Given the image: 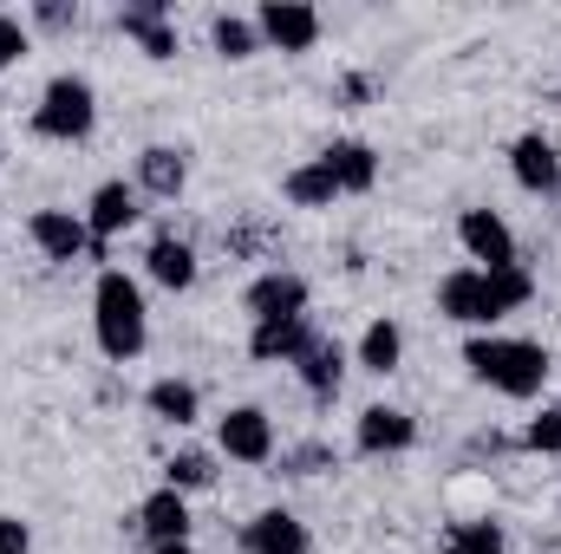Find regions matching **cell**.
I'll list each match as a JSON object with an SVG mask.
<instances>
[{
  "mask_svg": "<svg viewBox=\"0 0 561 554\" xmlns=\"http://www.w3.org/2000/svg\"><path fill=\"white\" fill-rule=\"evenodd\" d=\"M444 554H510V535H503V522L470 516V522H450L444 529Z\"/></svg>",
  "mask_w": 561,
  "mask_h": 554,
  "instance_id": "cb8c5ba5",
  "label": "cell"
},
{
  "mask_svg": "<svg viewBox=\"0 0 561 554\" xmlns=\"http://www.w3.org/2000/svg\"><path fill=\"white\" fill-rule=\"evenodd\" d=\"M353 366H359V372H373V379H392V372L405 366V326L379 313V320L359 333V346H353Z\"/></svg>",
  "mask_w": 561,
  "mask_h": 554,
  "instance_id": "ffe728a7",
  "label": "cell"
},
{
  "mask_svg": "<svg viewBox=\"0 0 561 554\" xmlns=\"http://www.w3.org/2000/svg\"><path fill=\"white\" fill-rule=\"evenodd\" d=\"M0 554H33V529L20 516H0Z\"/></svg>",
  "mask_w": 561,
  "mask_h": 554,
  "instance_id": "4dcf8cb0",
  "label": "cell"
},
{
  "mask_svg": "<svg viewBox=\"0 0 561 554\" xmlns=\"http://www.w3.org/2000/svg\"><path fill=\"white\" fill-rule=\"evenodd\" d=\"M190 183V157L176 143H150L138 150V196H157V203H176Z\"/></svg>",
  "mask_w": 561,
  "mask_h": 554,
  "instance_id": "d6986e66",
  "label": "cell"
},
{
  "mask_svg": "<svg viewBox=\"0 0 561 554\" xmlns=\"http://www.w3.org/2000/svg\"><path fill=\"white\" fill-rule=\"evenodd\" d=\"M327 470H340V450L327 443V437H307V443H287L280 450V476H327Z\"/></svg>",
  "mask_w": 561,
  "mask_h": 554,
  "instance_id": "4316f807",
  "label": "cell"
},
{
  "mask_svg": "<svg viewBox=\"0 0 561 554\" xmlns=\"http://www.w3.org/2000/svg\"><path fill=\"white\" fill-rule=\"evenodd\" d=\"M92 339L112 366H131L150 346V307L125 268H99V280H92Z\"/></svg>",
  "mask_w": 561,
  "mask_h": 554,
  "instance_id": "3957f363",
  "label": "cell"
},
{
  "mask_svg": "<svg viewBox=\"0 0 561 554\" xmlns=\"http://www.w3.org/2000/svg\"><path fill=\"white\" fill-rule=\"evenodd\" d=\"M190 496H176V489H150L138 503V535L150 549H170V542H190Z\"/></svg>",
  "mask_w": 561,
  "mask_h": 554,
  "instance_id": "2e32d148",
  "label": "cell"
},
{
  "mask_svg": "<svg viewBox=\"0 0 561 554\" xmlns=\"http://www.w3.org/2000/svg\"><path fill=\"white\" fill-rule=\"evenodd\" d=\"M346 366H353V353H346L340 339H313V346L294 359V372H300V385H307V399H313V405H333V399H340Z\"/></svg>",
  "mask_w": 561,
  "mask_h": 554,
  "instance_id": "4fadbf2b",
  "label": "cell"
},
{
  "mask_svg": "<svg viewBox=\"0 0 561 554\" xmlns=\"http://www.w3.org/2000/svg\"><path fill=\"white\" fill-rule=\"evenodd\" d=\"M242 554H313V535L294 509H262L242 529Z\"/></svg>",
  "mask_w": 561,
  "mask_h": 554,
  "instance_id": "e0dca14e",
  "label": "cell"
},
{
  "mask_svg": "<svg viewBox=\"0 0 561 554\" xmlns=\"http://www.w3.org/2000/svg\"><path fill=\"white\" fill-rule=\"evenodd\" d=\"M523 450H536V457H561V405H542V412L523 424Z\"/></svg>",
  "mask_w": 561,
  "mask_h": 554,
  "instance_id": "83f0119b",
  "label": "cell"
},
{
  "mask_svg": "<svg viewBox=\"0 0 561 554\" xmlns=\"http://www.w3.org/2000/svg\"><path fill=\"white\" fill-rule=\"evenodd\" d=\"M144 275L157 280V287H170V293H183V287H196V249L163 229V235H150V249H144Z\"/></svg>",
  "mask_w": 561,
  "mask_h": 554,
  "instance_id": "44dd1931",
  "label": "cell"
},
{
  "mask_svg": "<svg viewBox=\"0 0 561 554\" xmlns=\"http://www.w3.org/2000/svg\"><path fill=\"white\" fill-rule=\"evenodd\" d=\"M307 300H313L307 275H294V268H262V275L249 280V293H242V313H249L255 326H262V320H300Z\"/></svg>",
  "mask_w": 561,
  "mask_h": 554,
  "instance_id": "8992f818",
  "label": "cell"
},
{
  "mask_svg": "<svg viewBox=\"0 0 561 554\" xmlns=\"http://www.w3.org/2000/svg\"><path fill=\"white\" fill-rule=\"evenodd\" d=\"M457 242H463L470 268H516V229L496 209H463L457 216Z\"/></svg>",
  "mask_w": 561,
  "mask_h": 554,
  "instance_id": "ba28073f",
  "label": "cell"
},
{
  "mask_svg": "<svg viewBox=\"0 0 561 554\" xmlns=\"http://www.w3.org/2000/svg\"><path fill=\"white\" fill-rule=\"evenodd\" d=\"M26 235H33V249H39L46 262H79V255H92V229H85V216H72V209H33Z\"/></svg>",
  "mask_w": 561,
  "mask_h": 554,
  "instance_id": "7c38bea8",
  "label": "cell"
},
{
  "mask_svg": "<svg viewBox=\"0 0 561 554\" xmlns=\"http://www.w3.org/2000/svg\"><path fill=\"white\" fill-rule=\"evenodd\" d=\"M463 366H470L477 385H490L496 399H516V405L542 399V392H549V372H556L549 346L510 339V333H470V339H463Z\"/></svg>",
  "mask_w": 561,
  "mask_h": 554,
  "instance_id": "7a4b0ae2",
  "label": "cell"
},
{
  "mask_svg": "<svg viewBox=\"0 0 561 554\" xmlns=\"http://www.w3.org/2000/svg\"><path fill=\"white\" fill-rule=\"evenodd\" d=\"M320 163H327V176L340 183V196H366V189L379 183V150L366 138H333L320 150Z\"/></svg>",
  "mask_w": 561,
  "mask_h": 554,
  "instance_id": "9a60e30c",
  "label": "cell"
},
{
  "mask_svg": "<svg viewBox=\"0 0 561 554\" xmlns=\"http://www.w3.org/2000/svg\"><path fill=\"white\" fill-rule=\"evenodd\" d=\"M419 443V417L399 412V405H366L353 424V450L359 457H405Z\"/></svg>",
  "mask_w": 561,
  "mask_h": 554,
  "instance_id": "30bf717a",
  "label": "cell"
},
{
  "mask_svg": "<svg viewBox=\"0 0 561 554\" xmlns=\"http://www.w3.org/2000/svg\"><path fill=\"white\" fill-rule=\"evenodd\" d=\"M280 196H287L294 209H333V203H340V183L327 176L320 157H307V163H294V170L280 176Z\"/></svg>",
  "mask_w": 561,
  "mask_h": 554,
  "instance_id": "603a6c76",
  "label": "cell"
},
{
  "mask_svg": "<svg viewBox=\"0 0 561 554\" xmlns=\"http://www.w3.org/2000/svg\"><path fill=\"white\" fill-rule=\"evenodd\" d=\"M313 339H320V333H313L307 313H300V320H262V326H249V359H255V366H294Z\"/></svg>",
  "mask_w": 561,
  "mask_h": 554,
  "instance_id": "5bb4252c",
  "label": "cell"
},
{
  "mask_svg": "<svg viewBox=\"0 0 561 554\" xmlns=\"http://www.w3.org/2000/svg\"><path fill=\"white\" fill-rule=\"evenodd\" d=\"M150 554H203V549H190V542H170V549H150Z\"/></svg>",
  "mask_w": 561,
  "mask_h": 554,
  "instance_id": "d6a6232c",
  "label": "cell"
},
{
  "mask_svg": "<svg viewBox=\"0 0 561 554\" xmlns=\"http://www.w3.org/2000/svg\"><path fill=\"white\" fill-rule=\"evenodd\" d=\"M33 26H46V33L79 26V7H66V0H39V7H33Z\"/></svg>",
  "mask_w": 561,
  "mask_h": 554,
  "instance_id": "f546056e",
  "label": "cell"
},
{
  "mask_svg": "<svg viewBox=\"0 0 561 554\" xmlns=\"http://www.w3.org/2000/svg\"><path fill=\"white\" fill-rule=\"evenodd\" d=\"M99 125V92L85 72H53L39 105H33V138L46 143H85Z\"/></svg>",
  "mask_w": 561,
  "mask_h": 554,
  "instance_id": "277c9868",
  "label": "cell"
},
{
  "mask_svg": "<svg viewBox=\"0 0 561 554\" xmlns=\"http://www.w3.org/2000/svg\"><path fill=\"white\" fill-rule=\"evenodd\" d=\"M26 46H33V33H26V20H13V13H0V72H7L13 59H26Z\"/></svg>",
  "mask_w": 561,
  "mask_h": 554,
  "instance_id": "f1b7e54d",
  "label": "cell"
},
{
  "mask_svg": "<svg viewBox=\"0 0 561 554\" xmlns=\"http://www.w3.org/2000/svg\"><path fill=\"white\" fill-rule=\"evenodd\" d=\"M144 412L157 417V424H170V430H190V424L203 417V392H196L190 379H157V385L144 392Z\"/></svg>",
  "mask_w": 561,
  "mask_h": 554,
  "instance_id": "7402d4cb",
  "label": "cell"
},
{
  "mask_svg": "<svg viewBox=\"0 0 561 554\" xmlns=\"http://www.w3.org/2000/svg\"><path fill=\"white\" fill-rule=\"evenodd\" d=\"M138 183H125V176H112V183H99L92 189V203H85V229H92V255H105V242L112 235H125V229H138Z\"/></svg>",
  "mask_w": 561,
  "mask_h": 554,
  "instance_id": "9c48e42d",
  "label": "cell"
},
{
  "mask_svg": "<svg viewBox=\"0 0 561 554\" xmlns=\"http://www.w3.org/2000/svg\"><path fill=\"white\" fill-rule=\"evenodd\" d=\"M216 483V450H176L170 463H163V489H176V496H196V489H209Z\"/></svg>",
  "mask_w": 561,
  "mask_h": 554,
  "instance_id": "d4e9b609",
  "label": "cell"
},
{
  "mask_svg": "<svg viewBox=\"0 0 561 554\" xmlns=\"http://www.w3.org/2000/svg\"><path fill=\"white\" fill-rule=\"evenodd\" d=\"M529 300H536V275L523 262L516 268H450L437 280V313L450 326H470V333H496Z\"/></svg>",
  "mask_w": 561,
  "mask_h": 554,
  "instance_id": "6da1fadb",
  "label": "cell"
},
{
  "mask_svg": "<svg viewBox=\"0 0 561 554\" xmlns=\"http://www.w3.org/2000/svg\"><path fill=\"white\" fill-rule=\"evenodd\" d=\"M340 99H346V105H366V99H373V79H366V72H353V79L340 85Z\"/></svg>",
  "mask_w": 561,
  "mask_h": 554,
  "instance_id": "1f68e13d",
  "label": "cell"
},
{
  "mask_svg": "<svg viewBox=\"0 0 561 554\" xmlns=\"http://www.w3.org/2000/svg\"><path fill=\"white\" fill-rule=\"evenodd\" d=\"M255 33L275 53H313L320 46V13L307 0H262L255 7Z\"/></svg>",
  "mask_w": 561,
  "mask_h": 554,
  "instance_id": "52a82bcc",
  "label": "cell"
},
{
  "mask_svg": "<svg viewBox=\"0 0 561 554\" xmlns=\"http://www.w3.org/2000/svg\"><path fill=\"white\" fill-rule=\"evenodd\" d=\"M510 176L529 196H556L561 189V143L542 138V131H523V138L510 143Z\"/></svg>",
  "mask_w": 561,
  "mask_h": 554,
  "instance_id": "8fae6325",
  "label": "cell"
},
{
  "mask_svg": "<svg viewBox=\"0 0 561 554\" xmlns=\"http://www.w3.org/2000/svg\"><path fill=\"white\" fill-rule=\"evenodd\" d=\"M118 33L138 39L144 59H176V26H170V7H163V0H131V7H118Z\"/></svg>",
  "mask_w": 561,
  "mask_h": 554,
  "instance_id": "ac0fdd59",
  "label": "cell"
},
{
  "mask_svg": "<svg viewBox=\"0 0 561 554\" xmlns=\"http://www.w3.org/2000/svg\"><path fill=\"white\" fill-rule=\"evenodd\" d=\"M209 46H216L222 59H255V53H262V33H255L249 13H216V20H209Z\"/></svg>",
  "mask_w": 561,
  "mask_h": 554,
  "instance_id": "484cf974",
  "label": "cell"
},
{
  "mask_svg": "<svg viewBox=\"0 0 561 554\" xmlns=\"http://www.w3.org/2000/svg\"><path fill=\"white\" fill-rule=\"evenodd\" d=\"M275 417L262 412V405H236V412L216 417V457H229V463H242V470H262V463H275Z\"/></svg>",
  "mask_w": 561,
  "mask_h": 554,
  "instance_id": "5b68a950",
  "label": "cell"
}]
</instances>
